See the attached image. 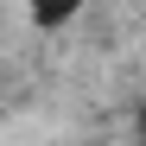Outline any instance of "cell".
Wrapping results in <instances>:
<instances>
[{"label": "cell", "instance_id": "cell-1", "mask_svg": "<svg viewBox=\"0 0 146 146\" xmlns=\"http://www.w3.org/2000/svg\"><path fill=\"white\" fill-rule=\"evenodd\" d=\"M70 7H76V0H38V19H64Z\"/></svg>", "mask_w": 146, "mask_h": 146}]
</instances>
